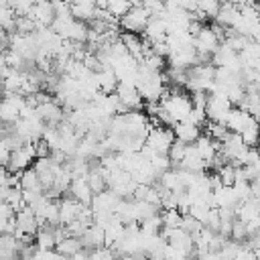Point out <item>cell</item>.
I'll return each instance as SVG.
<instances>
[{"mask_svg": "<svg viewBox=\"0 0 260 260\" xmlns=\"http://www.w3.org/2000/svg\"><path fill=\"white\" fill-rule=\"evenodd\" d=\"M160 108L171 116L175 124L185 122L193 110V100L191 93L181 91L179 87H167L162 98H160Z\"/></svg>", "mask_w": 260, "mask_h": 260, "instance_id": "obj_1", "label": "cell"}, {"mask_svg": "<svg viewBox=\"0 0 260 260\" xmlns=\"http://www.w3.org/2000/svg\"><path fill=\"white\" fill-rule=\"evenodd\" d=\"M134 6H132V10L120 20V26H122V30L124 32H130V35H138V32H144L146 30V26H148V22H150V18H152V14L144 8V4L142 2H132Z\"/></svg>", "mask_w": 260, "mask_h": 260, "instance_id": "obj_2", "label": "cell"}, {"mask_svg": "<svg viewBox=\"0 0 260 260\" xmlns=\"http://www.w3.org/2000/svg\"><path fill=\"white\" fill-rule=\"evenodd\" d=\"M232 102L225 98V95H209V102H207V120L209 122H217V124H225L228 118H230V112H232Z\"/></svg>", "mask_w": 260, "mask_h": 260, "instance_id": "obj_3", "label": "cell"}, {"mask_svg": "<svg viewBox=\"0 0 260 260\" xmlns=\"http://www.w3.org/2000/svg\"><path fill=\"white\" fill-rule=\"evenodd\" d=\"M175 132L167 126H160V128H154L150 132V136L146 138V144L156 152V154H169L171 146L175 144Z\"/></svg>", "mask_w": 260, "mask_h": 260, "instance_id": "obj_4", "label": "cell"}, {"mask_svg": "<svg viewBox=\"0 0 260 260\" xmlns=\"http://www.w3.org/2000/svg\"><path fill=\"white\" fill-rule=\"evenodd\" d=\"M219 45H221V41H219L217 35L213 32L211 24H205V26L201 28V32L195 37V51H197L199 55H209V57H213V53L219 49Z\"/></svg>", "mask_w": 260, "mask_h": 260, "instance_id": "obj_5", "label": "cell"}, {"mask_svg": "<svg viewBox=\"0 0 260 260\" xmlns=\"http://www.w3.org/2000/svg\"><path fill=\"white\" fill-rule=\"evenodd\" d=\"M116 95L120 98L122 106H124L128 112H140L144 100L140 98V93H138V89H136L134 83L120 81V83H118V89H116Z\"/></svg>", "mask_w": 260, "mask_h": 260, "instance_id": "obj_6", "label": "cell"}, {"mask_svg": "<svg viewBox=\"0 0 260 260\" xmlns=\"http://www.w3.org/2000/svg\"><path fill=\"white\" fill-rule=\"evenodd\" d=\"M16 223H18V230L24 234V236H37L39 230H41V221L39 217L35 215V211L30 207H24L22 211L16 213Z\"/></svg>", "mask_w": 260, "mask_h": 260, "instance_id": "obj_7", "label": "cell"}, {"mask_svg": "<svg viewBox=\"0 0 260 260\" xmlns=\"http://www.w3.org/2000/svg\"><path fill=\"white\" fill-rule=\"evenodd\" d=\"M173 132H175V138H177L179 142L187 144V146L195 144V142L203 136V128H197V126H193V124H189V122H179V124H175V126H173Z\"/></svg>", "mask_w": 260, "mask_h": 260, "instance_id": "obj_8", "label": "cell"}, {"mask_svg": "<svg viewBox=\"0 0 260 260\" xmlns=\"http://www.w3.org/2000/svg\"><path fill=\"white\" fill-rule=\"evenodd\" d=\"M69 195H71L75 201H79L81 205L91 207L93 191H91L87 179H73V183H71V187H69Z\"/></svg>", "mask_w": 260, "mask_h": 260, "instance_id": "obj_9", "label": "cell"}, {"mask_svg": "<svg viewBox=\"0 0 260 260\" xmlns=\"http://www.w3.org/2000/svg\"><path fill=\"white\" fill-rule=\"evenodd\" d=\"M252 120H254V118H252L246 110L232 108V112H230V118H228L225 126H228V130H230V132H234V134H242V132L252 124Z\"/></svg>", "mask_w": 260, "mask_h": 260, "instance_id": "obj_10", "label": "cell"}, {"mask_svg": "<svg viewBox=\"0 0 260 260\" xmlns=\"http://www.w3.org/2000/svg\"><path fill=\"white\" fill-rule=\"evenodd\" d=\"M81 242H83V248L85 250H91V252L93 250H100V248H106V230L100 228V225H95V223H91L87 228V232L83 234Z\"/></svg>", "mask_w": 260, "mask_h": 260, "instance_id": "obj_11", "label": "cell"}, {"mask_svg": "<svg viewBox=\"0 0 260 260\" xmlns=\"http://www.w3.org/2000/svg\"><path fill=\"white\" fill-rule=\"evenodd\" d=\"M95 12H98V4L95 2L81 0V2H73L71 4V14H73L75 20L91 22V20H95Z\"/></svg>", "mask_w": 260, "mask_h": 260, "instance_id": "obj_12", "label": "cell"}, {"mask_svg": "<svg viewBox=\"0 0 260 260\" xmlns=\"http://www.w3.org/2000/svg\"><path fill=\"white\" fill-rule=\"evenodd\" d=\"M213 195H215L217 209H236L240 205V199H238L234 187H221V189L213 191Z\"/></svg>", "mask_w": 260, "mask_h": 260, "instance_id": "obj_13", "label": "cell"}, {"mask_svg": "<svg viewBox=\"0 0 260 260\" xmlns=\"http://www.w3.org/2000/svg\"><path fill=\"white\" fill-rule=\"evenodd\" d=\"M35 244L39 250H57V236H55V228L51 225H43L39 230V234L35 236Z\"/></svg>", "mask_w": 260, "mask_h": 260, "instance_id": "obj_14", "label": "cell"}, {"mask_svg": "<svg viewBox=\"0 0 260 260\" xmlns=\"http://www.w3.org/2000/svg\"><path fill=\"white\" fill-rule=\"evenodd\" d=\"M98 83H100V89H102V93H106V95H112V93H116V89H118V77H116V73H114V69L112 67H106L104 71H100L98 73Z\"/></svg>", "mask_w": 260, "mask_h": 260, "instance_id": "obj_15", "label": "cell"}, {"mask_svg": "<svg viewBox=\"0 0 260 260\" xmlns=\"http://www.w3.org/2000/svg\"><path fill=\"white\" fill-rule=\"evenodd\" d=\"M20 187H22V191H41V193H45L43 185H41V177H39V173L32 167L26 169L20 175Z\"/></svg>", "mask_w": 260, "mask_h": 260, "instance_id": "obj_16", "label": "cell"}, {"mask_svg": "<svg viewBox=\"0 0 260 260\" xmlns=\"http://www.w3.org/2000/svg\"><path fill=\"white\" fill-rule=\"evenodd\" d=\"M83 250H85V248H83L81 238H73V236H67V238L57 246V252L63 254V256H69V258H73L75 254H79V252H83Z\"/></svg>", "mask_w": 260, "mask_h": 260, "instance_id": "obj_17", "label": "cell"}, {"mask_svg": "<svg viewBox=\"0 0 260 260\" xmlns=\"http://www.w3.org/2000/svg\"><path fill=\"white\" fill-rule=\"evenodd\" d=\"M87 183H89V187H91L93 195L108 191V181H106V177L102 175V167H98V169L89 171V175H87Z\"/></svg>", "mask_w": 260, "mask_h": 260, "instance_id": "obj_18", "label": "cell"}, {"mask_svg": "<svg viewBox=\"0 0 260 260\" xmlns=\"http://www.w3.org/2000/svg\"><path fill=\"white\" fill-rule=\"evenodd\" d=\"M197 8L205 20H215L221 10V4L217 0H201V2H197Z\"/></svg>", "mask_w": 260, "mask_h": 260, "instance_id": "obj_19", "label": "cell"}, {"mask_svg": "<svg viewBox=\"0 0 260 260\" xmlns=\"http://www.w3.org/2000/svg\"><path fill=\"white\" fill-rule=\"evenodd\" d=\"M160 215H162V228L167 230H177L183 225V213L179 209H162Z\"/></svg>", "mask_w": 260, "mask_h": 260, "instance_id": "obj_20", "label": "cell"}, {"mask_svg": "<svg viewBox=\"0 0 260 260\" xmlns=\"http://www.w3.org/2000/svg\"><path fill=\"white\" fill-rule=\"evenodd\" d=\"M0 118L4 124H16L20 120V110L14 104H10L8 100H4L0 106Z\"/></svg>", "mask_w": 260, "mask_h": 260, "instance_id": "obj_21", "label": "cell"}, {"mask_svg": "<svg viewBox=\"0 0 260 260\" xmlns=\"http://www.w3.org/2000/svg\"><path fill=\"white\" fill-rule=\"evenodd\" d=\"M132 2H124V0H110L108 2V10H110V14L114 16V18H118V20H122L130 10H132Z\"/></svg>", "mask_w": 260, "mask_h": 260, "instance_id": "obj_22", "label": "cell"}, {"mask_svg": "<svg viewBox=\"0 0 260 260\" xmlns=\"http://www.w3.org/2000/svg\"><path fill=\"white\" fill-rule=\"evenodd\" d=\"M217 175H219L223 187H234V183H236V167H234V165H230V162L223 165V167L217 171Z\"/></svg>", "mask_w": 260, "mask_h": 260, "instance_id": "obj_23", "label": "cell"}, {"mask_svg": "<svg viewBox=\"0 0 260 260\" xmlns=\"http://www.w3.org/2000/svg\"><path fill=\"white\" fill-rule=\"evenodd\" d=\"M232 240L238 242V244H244L248 240V228L242 219H234V225H232Z\"/></svg>", "mask_w": 260, "mask_h": 260, "instance_id": "obj_24", "label": "cell"}, {"mask_svg": "<svg viewBox=\"0 0 260 260\" xmlns=\"http://www.w3.org/2000/svg\"><path fill=\"white\" fill-rule=\"evenodd\" d=\"M181 228H183L187 234L197 236V234L203 230V223H201V221H197V219H195L191 213H185V215H183V225H181Z\"/></svg>", "mask_w": 260, "mask_h": 260, "instance_id": "obj_25", "label": "cell"}, {"mask_svg": "<svg viewBox=\"0 0 260 260\" xmlns=\"http://www.w3.org/2000/svg\"><path fill=\"white\" fill-rule=\"evenodd\" d=\"M234 191H236L240 203H244V201H248V199L254 197V195H252V185L246 183V181H236V183H234Z\"/></svg>", "mask_w": 260, "mask_h": 260, "instance_id": "obj_26", "label": "cell"}, {"mask_svg": "<svg viewBox=\"0 0 260 260\" xmlns=\"http://www.w3.org/2000/svg\"><path fill=\"white\" fill-rule=\"evenodd\" d=\"M35 148H37V158H51V148L43 138L35 142Z\"/></svg>", "mask_w": 260, "mask_h": 260, "instance_id": "obj_27", "label": "cell"}, {"mask_svg": "<svg viewBox=\"0 0 260 260\" xmlns=\"http://www.w3.org/2000/svg\"><path fill=\"white\" fill-rule=\"evenodd\" d=\"M57 258H59L57 250H39L37 248V252L32 254V260H57Z\"/></svg>", "mask_w": 260, "mask_h": 260, "instance_id": "obj_28", "label": "cell"}]
</instances>
